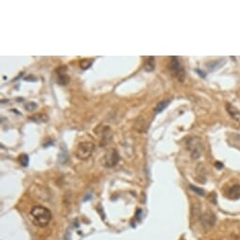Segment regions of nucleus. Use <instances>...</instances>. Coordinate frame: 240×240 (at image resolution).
<instances>
[{
	"mask_svg": "<svg viewBox=\"0 0 240 240\" xmlns=\"http://www.w3.org/2000/svg\"><path fill=\"white\" fill-rule=\"evenodd\" d=\"M30 219L32 222L39 227H45L52 219L50 210L42 205H36L30 210Z\"/></svg>",
	"mask_w": 240,
	"mask_h": 240,
	"instance_id": "obj_1",
	"label": "nucleus"
},
{
	"mask_svg": "<svg viewBox=\"0 0 240 240\" xmlns=\"http://www.w3.org/2000/svg\"><path fill=\"white\" fill-rule=\"evenodd\" d=\"M187 147L193 159H198L201 157L204 151V146L202 139L200 137H190L189 139H188Z\"/></svg>",
	"mask_w": 240,
	"mask_h": 240,
	"instance_id": "obj_2",
	"label": "nucleus"
},
{
	"mask_svg": "<svg viewBox=\"0 0 240 240\" xmlns=\"http://www.w3.org/2000/svg\"><path fill=\"white\" fill-rule=\"evenodd\" d=\"M169 69L171 72H172L173 76L179 81V82H184L186 79V72L185 69L183 68L181 61L179 57H171L170 61H169Z\"/></svg>",
	"mask_w": 240,
	"mask_h": 240,
	"instance_id": "obj_3",
	"label": "nucleus"
},
{
	"mask_svg": "<svg viewBox=\"0 0 240 240\" xmlns=\"http://www.w3.org/2000/svg\"><path fill=\"white\" fill-rule=\"evenodd\" d=\"M94 144L90 141L80 142L75 150V156L79 160H87L90 157L94 151Z\"/></svg>",
	"mask_w": 240,
	"mask_h": 240,
	"instance_id": "obj_4",
	"label": "nucleus"
},
{
	"mask_svg": "<svg viewBox=\"0 0 240 240\" xmlns=\"http://www.w3.org/2000/svg\"><path fill=\"white\" fill-rule=\"evenodd\" d=\"M119 160H120V155L118 152L115 149H113L105 156V163H106L105 165L107 168H113L118 164Z\"/></svg>",
	"mask_w": 240,
	"mask_h": 240,
	"instance_id": "obj_5",
	"label": "nucleus"
},
{
	"mask_svg": "<svg viewBox=\"0 0 240 240\" xmlns=\"http://www.w3.org/2000/svg\"><path fill=\"white\" fill-rule=\"evenodd\" d=\"M201 221H202V224L205 228L206 229H209L211 228L212 226H214L215 222H216V217L213 213L211 212H206L205 213L202 218H201Z\"/></svg>",
	"mask_w": 240,
	"mask_h": 240,
	"instance_id": "obj_6",
	"label": "nucleus"
},
{
	"mask_svg": "<svg viewBox=\"0 0 240 240\" xmlns=\"http://www.w3.org/2000/svg\"><path fill=\"white\" fill-rule=\"evenodd\" d=\"M57 84L61 85V86H65L69 83L70 81V77L69 75L65 73V67H62L58 70V74H57Z\"/></svg>",
	"mask_w": 240,
	"mask_h": 240,
	"instance_id": "obj_7",
	"label": "nucleus"
},
{
	"mask_svg": "<svg viewBox=\"0 0 240 240\" xmlns=\"http://www.w3.org/2000/svg\"><path fill=\"white\" fill-rule=\"evenodd\" d=\"M227 197L230 200H238L240 199V185H234L227 191Z\"/></svg>",
	"mask_w": 240,
	"mask_h": 240,
	"instance_id": "obj_8",
	"label": "nucleus"
},
{
	"mask_svg": "<svg viewBox=\"0 0 240 240\" xmlns=\"http://www.w3.org/2000/svg\"><path fill=\"white\" fill-rule=\"evenodd\" d=\"M226 110L229 113V115L236 121H239L240 120V111L232 104L227 103L226 104Z\"/></svg>",
	"mask_w": 240,
	"mask_h": 240,
	"instance_id": "obj_9",
	"label": "nucleus"
},
{
	"mask_svg": "<svg viewBox=\"0 0 240 240\" xmlns=\"http://www.w3.org/2000/svg\"><path fill=\"white\" fill-rule=\"evenodd\" d=\"M28 120L32 121L34 123H42L48 122L49 117L45 113H37V114H34V115L30 116L28 118Z\"/></svg>",
	"mask_w": 240,
	"mask_h": 240,
	"instance_id": "obj_10",
	"label": "nucleus"
},
{
	"mask_svg": "<svg viewBox=\"0 0 240 240\" xmlns=\"http://www.w3.org/2000/svg\"><path fill=\"white\" fill-rule=\"evenodd\" d=\"M144 70L146 72H152L155 70V60L154 57H147V59L144 62V66H143Z\"/></svg>",
	"mask_w": 240,
	"mask_h": 240,
	"instance_id": "obj_11",
	"label": "nucleus"
},
{
	"mask_svg": "<svg viewBox=\"0 0 240 240\" xmlns=\"http://www.w3.org/2000/svg\"><path fill=\"white\" fill-rule=\"evenodd\" d=\"M170 103H171V100H165V101L159 102L155 106V112H157V113L161 112L162 110H164L170 105Z\"/></svg>",
	"mask_w": 240,
	"mask_h": 240,
	"instance_id": "obj_12",
	"label": "nucleus"
},
{
	"mask_svg": "<svg viewBox=\"0 0 240 240\" xmlns=\"http://www.w3.org/2000/svg\"><path fill=\"white\" fill-rule=\"evenodd\" d=\"M93 62V59H89V58H84L80 61V68L82 70H87L88 68H90Z\"/></svg>",
	"mask_w": 240,
	"mask_h": 240,
	"instance_id": "obj_13",
	"label": "nucleus"
},
{
	"mask_svg": "<svg viewBox=\"0 0 240 240\" xmlns=\"http://www.w3.org/2000/svg\"><path fill=\"white\" fill-rule=\"evenodd\" d=\"M19 161L21 163V165L23 167H27L28 166V162H29V158H28V155H25V154H22L19 157Z\"/></svg>",
	"mask_w": 240,
	"mask_h": 240,
	"instance_id": "obj_14",
	"label": "nucleus"
},
{
	"mask_svg": "<svg viewBox=\"0 0 240 240\" xmlns=\"http://www.w3.org/2000/svg\"><path fill=\"white\" fill-rule=\"evenodd\" d=\"M189 188H190L191 190H193L194 192H196V193H197L198 195H200V196H204V195H205V190L202 189V188H197V187H195V186L190 185V186H189Z\"/></svg>",
	"mask_w": 240,
	"mask_h": 240,
	"instance_id": "obj_15",
	"label": "nucleus"
},
{
	"mask_svg": "<svg viewBox=\"0 0 240 240\" xmlns=\"http://www.w3.org/2000/svg\"><path fill=\"white\" fill-rule=\"evenodd\" d=\"M36 107H37V104H36V103H33V102L28 103V104H26V105L25 106V108L27 111H33L34 109H36Z\"/></svg>",
	"mask_w": 240,
	"mask_h": 240,
	"instance_id": "obj_16",
	"label": "nucleus"
},
{
	"mask_svg": "<svg viewBox=\"0 0 240 240\" xmlns=\"http://www.w3.org/2000/svg\"><path fill=\"white\" fill-rule=\"evenodd\" d=\"M215 166H216V168H218V169H222L223 168V164L221 163V162H216L215 163Z\"/></svg>",
	"mask_w": 240,
	"mask_h": 240,
	"instance_id": "obj_17",
	"label": "nucleus"
}]
</instances>
